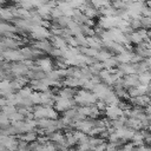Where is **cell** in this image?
<instances>
[{
	"label": "cell",
	"instance_id": "cell-21",
	"mask_svg": "<svg viewBox=\"0 0 151 151\" xmlns=\"http://www.w3.org/2000/svg\"><path fill=\"white\" fill-rule=\"evenodd\" d=\"M142 42H144V40H143V38L140 37V34H139L138 32H133V33L131 34V44L139 45V44H142Z\"/></svg>",
	"mask_w": 151,
	"mask_h": 151
},
{
	"label": "cell",
	"instance_id": "cell-13",
	"mask_svg": "<svg viewBox=\"0 0 151 151\" xmlns=\"http://www.w3.org/2000/svg\"><path fill=\"white\" fill-rule=\"evenodd\" d=\"M131 140H132V143H133L136 146L143 145V144H144V136H143V132H142V131H136Z\"/></svg>",
	"mask_w": 151,
	"mask_h": 151
},
{
	"label": "cell",
	"instance_id": "cell-26",
	"mask_svg": "<svg viewBox=\"0 0 151 151\" xmlns=\"http://www.w3.org/2000/svg\"><path fill=\"white\" fill-rule=\"evenodd\" d=\"M122 149H123V151H136V145L133 143H126V144H124V146Z\"/></svg>",
	"mask_w": 151,
	"mask_h": 151
},
{
	"label": "cell",
	"instance_id": "cell-10",
	"mask_svg": "<svg viewBox=\"0 0 151 151\" xmlns=\"http://www.w3.org/2000/svg\"><path fill=\"white\" fill-rule=\"evenodd\" d=\"M0 18H1V21H13L14 20V15L13 13L11 12V9L8 8H1L0 9Z\"/></svg>",
	"mask_w": 151,
	"mask_h": 151
},
{
	"label": "cell",
	"instance_id": "cell-12",
	"mask_svg": "<svg viewBox=\"0 0 151 151\" xmlns=\"http://www.w3.org/2000/svg\"><path fill=\"white\" fill-rule=\"evenodd\" d=\"M78 114H79V112H78V109L76 107V109H70L66 112H64L63 117H65V118H67V119H70L72 122H76L77 118H78Z\"/></svg>",
	"mask_w": 151,
	"mask_h": 151
},
{
	"label": "cell",
	"instance_id": "cell-17",
	"mask_svg": "<svg viewBox=\"0 0 151 151\" xmlns=\"http://www.w3.org/2000/svg\"><path fill=\"white\" fill-rule=\"evenodd\" d=\"M88 68H90V71H91V73H92L93 76H99V74H100V72L104 70V67H103V64H101V63H96V64H93V65L88 66Z\"/></svg>",
	"mask_w": 151,
	"mask_h": 151
},
{
	"label": "cell",
	"instance_id": "cell-20",
	"mask_svg": "<svg viewBox=\"0 0 151 151\" xmlns=\"http://www.w3.org/2000/svg\"><path fill=\"white\" fill-rule=\"evenodd\" d=\"M65 137H66V143H67L68 147H71V146H73V145H76V144H78V139L76 138V136L73 134V132H72V133H67Z\"/></svg>",
	"mask_w": 151,
	"mask_h": 151
},
{
	"label": "cell",
	"instance_id": "cell-27",
	"mask_svg": "<svg viewBox=\"0 0 151 151\" xmlns=\"http://www.w3.org/2000/svg\"><path fill=\"white\" fill-rule=\"evenodd\" d=\"M106 146H107V144H106V143H103V144H100L99 146H97V147L94 149V151H106Z\"/></svg>",
	"mask_w": 151,
	"mask_h": 151
},
{
	"label": "cell",
	"instance_id": "cell-9",
	"mask_svg": "<svg viewBox=\"0 0 151 151\" xmlns=\"http://www.w3.org/2000/svg\"><path fill=\"white\" fill-rule=\"evenodd\" d=\"M132 55H133V53H130V52L125 51V52H123L120 54H117L116 58H117L119 64H130L131 59H132Z\"/></svg>",
	"mask_w": 151,
	"mask_h": 151
},
{
	"label": "cell",
	"instance_id": "cell-1",
	"mask_svg": "<svg viewBox=\"0 0 151 151\" xmlns=\"http://www.w3.org/2000/svg\"><path fill=\"white\" fill-rule=\"evenodd\" d=\"M29 37L34 39V41H40V40H46V38H51V32L44 28L42 26L39 27H33L31 29Z\"/></svg>",
	"mask_w": 151,
	"mask_h": 151
},
{
	"label": "cell",
	"instance_id": "cell-11",
	"mask_svg": "<svg viewBox=\"0 0 151 151\" xmlns=\"http://www.w3.org/2000/svg\"><path fill=\"white\" fill-rule=\"evenodd\" d=\"M116 66L117 67L119 66V63H118V60H117L116 57H111V58H109L107 60H105L103 63L104 70H113V67H116Z\"/></svg>",
	"mask_w": 151,
	"mask_h": 151
},
{
	"label": "cell",
	"instance_id": "cell-14",
	"mask_svg": "<svg viewBox=\"0 0 151 151\" xmlns=\"http://www.w3.org/2000/svg\"><path fill=\"white\" fill-rule=\"evenodd\" d=\"M111 57H112V54H111L109 51H106V50H101V51L98 52V54H97L96 58H97V60H98L99 63L103 64L105 60H107V59L111 58Z\"/></svg>",
	"mask_w": 151,
	"mask_h": 151
},
{
	"label": "cell",
	"instance_id": "cell-28",
	"mask_svg": "<svg viewBox=\"0 0 151 151\" xmlns=\"http://www.w3.org/2000/svg\"><path fill=\"white\" fill-rule=\"evenodd\" d=\"M146 144H143V145H138V146H136V151H145L146 150Z\"/></svg>",
	"mask_w": 151,
	"mask_h": 151
},
{
	"label": "cell",
	"instance_id": "cell-15",
	"mask_svg": "<svg viewBox=\"0 0 151 151\" xmlns=\"http://www.w3.org/2000/svg\"><path fill=\"white\" fill-rule=\"evenodd\" d=\"M33 92H34V91L32 90L31 86H25V87H22L20 91H18L17 93L24 99V98H31V96H32Z\"/></svg>",
	"mask_w": 151,
	"mask_h": 151
},
{
	"label": "cell",
	"instance_id": "cell-25",
	"mask_svg": "<svg viewBox=\"0 0 151 151\" xmlns=\"http://www.w3.org/2000/svg\"><path fill=\"white\" fill-rule=\"evenodd\" d=\"M96 106L98 107V110L101 112V111H105L106 109H107V103L105 101V100H98L97 103H96Z\"/></svg>",
	"mask_w": 151,
	"mask_h": 151
},
{
	"label": "cell",
	"instance_id": "cell-16",
	"mask_svg": "<svg viewBox=\"0 0 151 151\" xmlns=\"http://www.w3.org/2000/svg\"><path fill=\"white\" fill-rule=\"evenodd\" d=\"M105 143L104 139H101L100 137H91L90 136V140H88V145L91 147V150H94L97 146H99L100 144Z\"/></svg>",
	"mask_w": 151,
	"mask_h": 151
},
{
	"label": "cell",
	"instance_id": "cell-18",
	"mask_svg": "<svg viewBox=\"0 0 151 151\" xmlns=\"http://www.w3.org/2000/svg\"><path fill=\"white\" fill-rule=\"evenodd\" d=\"M139 83H140V85H150L151 84V73L147 71L145 73L139 74Z\"/></svg>",
	"mask_w": 151,
	"mask_h": 151
},
{
	"label": "cell",
	"instance_id": "cell-19",
	"mask_svg": "<svg viewBox=\"0 0 151 151\" xmlns=\"http://www.w3.org/2000/svg\"><path fill=\"white\" fill-rule=\"evenodd\" d=\"M18 111L17 106H11V105H6L5 107H1V112H4L6 116H8V118L11 116H13L15 112Z\"/></svg>",
	"mask_w": 151,
	"mask_h": 151
},
{
	"label": "cell",
	"instance_id": "cell-4",
	"mask_svg": "<svg viewBox=\"0 0 151 151\" xmlns=\"http://www.w3.org/2000/svg\"><path fill=\"white\" fill-rule=\"evenodd\" d=\"M35 65L39 66L41 68V71H44L46 74L50 73L51 71H53V65H52V61L50 58H41L35 61Z\"/></svg>",
	"mask_w": 151,
	"mask_h": 151
},
{
	"label": "cell",
	"instance_id": "cell-6",
	"mask_svg": "<svg viewBox=\"0 0 151 151\" xmlns=\"http://www.w3.org/2000/svg\"><path fill=\"white\" fill-rule=\"evenodd\" d=\"M130 100H131L132 105L138 106V107H144V109L151 104L150 97L146 96V94L145 96H139V97H136V98H130Z\"/></svg>",
	"mask_w": 151,
	"mask_h": 151
},
{
	"label": "cell",
	"instance_id": "cell-23",
	"mask_svg": "<svg viewBox=\"0 0 151 151\" xmlns=\"http://www.w3.org/2000/svg\"><path fill=\"white\" fill-rule=\"evenodd\" d=\"M140 21H142V27L144 29L147 31L149 28H151V18L150 17H142Z\"/></svg>",
	"mask_w": 151,
	"mask_h": 151
},
{
	"label": "cell",
	"instance_id": "cell-7",
	"mask_svg": "<svg viewBox=\"0 0 151 151\" xmlns=\"http://www.w3.org/2000/svg\"><path fill=\"white\" fill-rule=\"evenodd\" d=\"M58 96L64 99H74V97L77 96V90L71 88V87H63V88H60Z\"/></svg>",
	"mask_w": 151,
	"mask_h": 151
},
{
	"label": "cell",
	"instance_id": "cell-8",
	"mask_svg": "<svg viewBox=\"0 0 151 151\" xmlns=\"http://www.w3.org/2000/svg\"><path fill=\"white\" fill-rule=\"evenodd\" d=\"M38 137H39V134L37 133V131H31V132H26V133L19 136L18 138L21 139V140L27 142L28 144H31V143H33V142H37V140H38Z\"/></svg>",
	"mask_w": 151,
	"mask_h": 151
},
{
	"label": "cell",
	"instance_id": "cell-5",
	"mask_svg": "<svg viewBox=\"0 0 151 151\" xmlns=\"http://www.w3.org/2000/svg\"><path fill=\"white\" fill-rule=\"evenodd\" d=\"M124 81H125V88H132V87H138L140 85L139 83V76L138 74H130L124 77Z\"/></svg>",
	"mask_w": 151,
	"mask_h": 151
},
{
	"label": "cell",
	"instance_id": "cell-24",
	"mask_svg": "<svg viewBox=\"0 0 151 151\" xmlns=\"http://www.w3.org/2000/svg\"><path fill=\"white\" fill-rule=\"evenodd\" d=\"M31 99H32V101H33L34 105H39V104H41V93L34 91V92L32 93V96H31Z\"/></svg>",
	"mask_w": 151,
	"mask_h": 151
},
{
	"label": "cell",
	"instance_id": "cell-22",
	"mask_svg": "<svg viewBox=\"0 0 151 151\" xmlns=\"http://www.w3.org/2000/svg\"><path fill=\"white\" fill-rule=\"evenodd\" d=\"M11 123H17V122H25V116L22 113H20L19 111H17L13 116L9 117Z\"/></svg>",
	"mask_w": 151,
	"mask_h": 151
},
{
	"label": "cell",
	"instance_id": "cell-2",
	"mask_svg": "<svg viewBox=\"0 0 151 151\" xmlns=\"http://www.w3.org/2000/svg\"><path fill=\"white\" fill-rule=\"evenodd\" d=\"M31 47H32V48H38V50L42 51V52L46 53V54H51V52H52L53 48H54L53 45H52V42H51L48 39H46V40H40V41H33Z\"/></svg>",
	"mask_w": 151,
	"mask_h": 151
},
{
	"label": "cell",
	"instance_id": "cell-3",
	"mask_svg": "<svg viewBox=\"0 0 151 151\" xmlns=\"http://www.w3.org/2000/svg\"><path fill=\"white\" fill-rule=\"evenodd\" d=\"M124 114V111L119 107V106H113V105H109L107 109L105 110V116L107 119L110 120H116L119 117H122Z\"/></svg>",
	"mask_w": 151,
	"mask_h": 151
}]
</instances>
